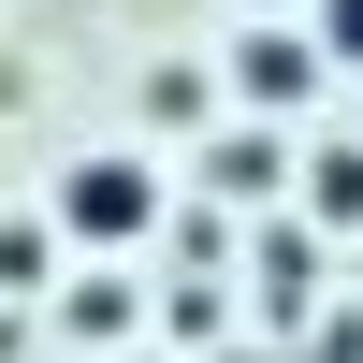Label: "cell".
<instances>
[{
  "label": "cell",
  "instance_id": "7",
  "mask_svg": "<svg viewBox=\"0 0 363 363\" xmlns=\"http://www.w3.org/2000/svg\"><path fill=\"white\" fill-rule=\"evenodd\" d=\"M306 44L320 58H363V0H306Z\"/></svg>",
  "mask_w": 363,
  "mask_h": 363
},
{
  "label": "cell",
  "instance_id": "2",
  "mask_svg": "<svg viewBox=\"0 0 363 363\" xmlns=\"http://www.w3.org/2000/svg\"><path fill=\"white\" fill-rule=\"evenodd\" d=\"M306 87H320V44H306V29H277V15H262L247 44H233V102H247L262 131H277V116L306 102Z\"/></svg>",
  "mask_w": 363,
  "mask_h": 363
},
{
  "label": "cell",
  "instance_id": "8",
  "mask_svg": "<svg viewBox=\"0 0 363 363\" xmlns=\"http://www.w3.org/2000/svg\"><path fill=\"white\" fill-rule=\"evenodd\" d=\"M262 15H277V0H262Z\"/></svg>",
  "mask_w": 363,
  "mask_h": 363
},
{
  "label": "cell",
  "instance_id": "5",
  "mask_svg": "<svg viewBox=\"0 0 363 363\" xmlns=\"http://www.w3.org/2000/svg\"><path fill=\"white\" fill-rule=\"evenodd\" d=\"M247 262H262V306H277V320H291V306H306V291H320V277H306V233H262Z\"/></svg>",
  "mask_w": 363,
  "mask_h": 363
},
{
  "label": "cell",
  "instance_id": "4",
  "mask_svg": "<svg viewBox=\"0 0 363 363\" xmlns=\"http://www.w3.org/2000/svg\"><path fill=\"white\" fill-rule=\"evenodd\" d=\"M306 203H320L335 233H363V145H320V174H306Z\"/></svg>",
  "mask_w": 363,
  "mask_h": 363
},
{
  "label": "cell",
  "instance_id": "1",
  "mask_svg": "<svg viewBox=\"0 0 363 363\" xmlns=\"http://www.w3.org/2000/svg\"><path fill=\"white\" fill-rule=\"evenodd\" d=\"M58 233H73V247H145V233H160V160L87 145V160L58 174Z\"/></svg>",
  "mask_w": 363,
  "mask_h": 363
},
{
  "label": "cell",
  "instance_id": "9",
  "mask_svg": "<svg viewBox=\"0 0 363 363\" xmlns=\"http://www.w3.org/2000/svg\"><path fill=\"white\" fill-rule=\"evenodd\" d=\"M145 363H160V349H145Z\"/></svg>",
  "mask_w": 363,
  "mask_h": 363
},
{
  "label": "cell",
  "instance_id": "3",
  "mask_svg": "<svg viewBox=\"0 0 363 363\" xmlns=\"http://www.w3.org/2000/svg\"><path fill=\"white\" fill-rule=\"evenodd\" d=\"M203 160H218V189L247 203V189H277V174H291V145H277V131H262V116H247V131H218V145H203Z\"/></svg>",
  "mask_w": 363,
  "mask_h": 363
},
{
  "label": "cell",
  "instance_id": "6",
  "mask_svg": "<svg viewBox=\"0 0 363 363\" xmlns=\"http://www.w3.org/2000/svg\"><path fill=\"white\" fill-rule=\"evenodd\" d=\"M58 277V233L44 218H0V291H44Z\"/></svg>",
  "mask_w": 363,
  "mask_h": 363
}]
</instances>
